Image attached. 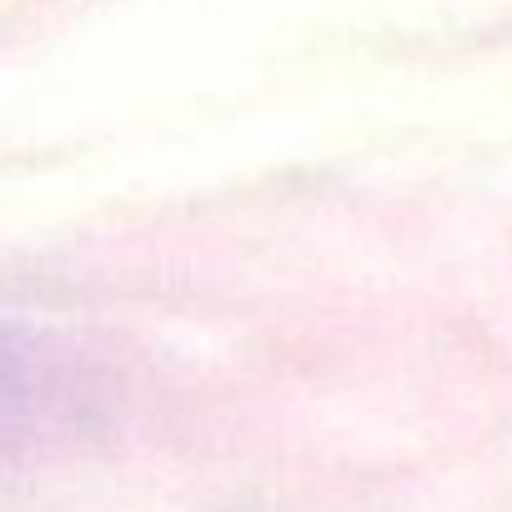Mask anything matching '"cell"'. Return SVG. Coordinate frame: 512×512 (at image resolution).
I'll use <instances>...</instances> for the list:
<instances>
[{
    "mask_svg": "<svg viewBox=\"0 0 512 512\" xmlns=\"http://www.w3.org/2000/svg\"><path fill=\"white\" fill-rule=\"evenodd\" d=\"M86 397V372L61 342L0 317V462L61 437Z\"/></svg>",
    "mask_w": 512,
    "mask_h": 512,
    "instance_id": "cell-1",
    "label": "cell"
}]
</instances>
